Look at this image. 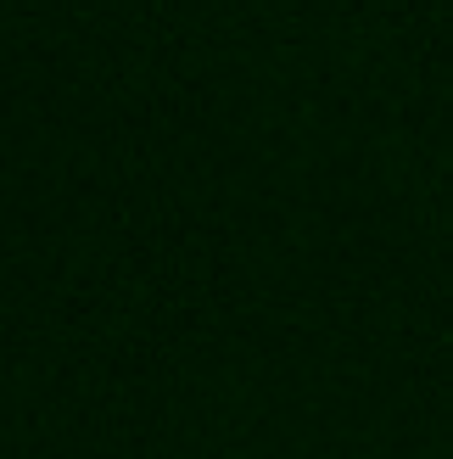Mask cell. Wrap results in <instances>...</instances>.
Here are the masks:
<instances>
[]
</instances>
